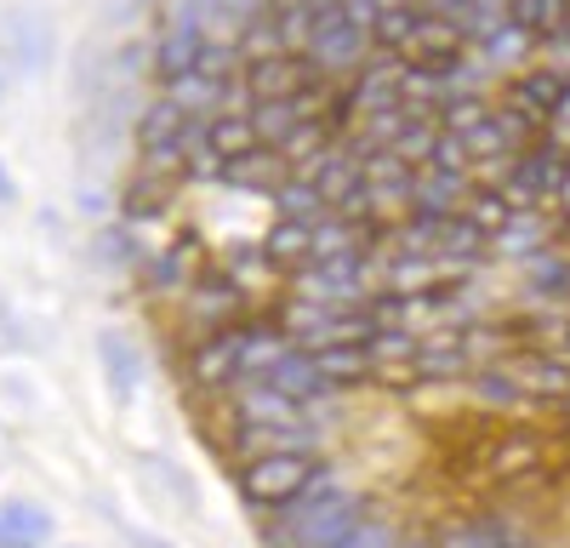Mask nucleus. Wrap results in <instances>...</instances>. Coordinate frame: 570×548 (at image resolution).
<instances>
[{
  "instance_id": "nucleus-1",
  "label": "nucleus",
  "mask_w": 570,
  "mask_h": 548,
  "mask_svg": "<svg viewBox=\"0 0 570 548\" xmlns=\"http://www.w3.org/2000/svg\"><path fill=\"white\" fill-rule=\"evenodd\" d=\"M365 515H371V497L343 486V474L325 463L303 497H292L285 509L263 515V548H331Z\"/></svg>"
},
{
  "instance_id": "nucleus-2",
  "label": "nucleus",
  "mask_w": 570,
  "mask_h": 548,
  "mask_svg": "<svg viewBox=\"0 0 570 548\" xmlns=\"http://www.w3.org/2000/svg\"><path fill=\"white\" fill-rule=\"evenodd\" d=\"M325 469L320 451H279V457H252V463L234 469V491H240V502L263 520L274 509H285L292 497H303L314 486V474Z\"/></svg>"
},
{
  "instance_id": "nucleus-3",
  "label": "nucleus",
  "mask_w": 570,
  "mask_h": 548,
  "mask_svg": "<svg viewBox=\"0 0 570 548\" xmlns=\"http://www.w3.org/2000/svg\"><path fill=\"white\" fill-rule=\"evenodd\" d=\"M274 320H279V332L292 337V349H303V354L348 349V343H365L376 332L365 320V309H331V303H303V297H285Z\"/></svg>"
},
{
  "instance_id": "nucleus-4",
  "label": "nucleus",
  "mask_w": 570,
  "mask_h": 548,
  "mask_svg": "<svg viewBox=\"0 0 570 548\" xmlns=\"http://www.w3.org/2000/svg\"><path fill=\"white\" fill-rule=\"evenodd\" d=\"M303 58L314 63L320 80H354V75L376 58V35H371L360 18H348V7H343V12H331V18L314 23Z\"/></svg>"
},
{
  "instance_id": "nucleus-5",
  "label": "nucleus",
  "mask_w": 570,
  "mask_h": 548,
  "mask_svg": "<svg viewBox=\"0 0 570 548\" xmlns=\"http://www.w3.org/2000/svg\"><path fill=\"white\" fill-rule=\"evenodd\" d=\"M246 320H252V314H246ZM246 320H234V326L206 332V337L188 343V354H183V383H188V389L223 394V389L240 383V372H246Z\"/></svg>"
},
{
  "instance_id": "nucleus-6",
  "label": "nucleus",
  "mask_w": 570,
  "mask_h": 548,
  "mask_svg": "<svg viewBox=\"0 0 570 548\" xmlns=\"http://www.w3.org/2000/svg\"><path fill=\"white\" fill-rule=\"evenodd\" d=\"M480 474L485 486H502V491H531L548 480V440L537 429H508L497 434L485 451H480Z\"/></svg>"
},
{
  "instance_id": "nucleus-7",
  "label": "nucleus",
  "mask_w": 570,
  "mask_h": 548,
  "mask_svg": "<svg viewBox=\"0 0 570 548\" xmlns=\"http://www.w3.org/2000/svg\"><path fill=\"white\" fill-rule=\"evenodd\" d=\"M177 303H183L188 320H200L206 332H223V326H234V320L252 314V292L234 281L228 268H217V263H206L195 281H188V292H183Z\"/></svg>"
},
{
  "instance_id": "nucleus-8",
  "label": "nucleus",
  "mask_w": 570,
  "mask_h": 548,
  "mask_svg": "<svg viewBox=\"0 0 570 548\" xmlns=\"http://www.w3.org/2000/svg\"><path fill=\"white\" fill-rule=\"evenodd\" d=\"M325 86L314 75V63L303 52H279V58H263V63H246L240 69V91L246 104H274V98H303V91Z\"/></svg>"
},
{
  "instance_id": "nucleus-9",
  "label": "nucleus",
  "mask_w": 570,
  "mask_h": 548,
  "mask_svg": "<svg viewBox=\"0 0 570 548\" xmlns=\"http://www.w3.org/2000/svg\"><path fill=\"white\" fill-rule=\"evenodd\" d=\"M206 268V257H200V241L195 235H183V241H171L160 257H149L137 268V292L142 297H183L188 292V281Z\"/></svg>"
},
{
  "instance_id": "nucleus-10",
  "label": "nucleus",
  "mask_w": 570,
  "mask_h": 548,
  "mask_svg": "<svg viewBox=\"0 0 570 548\" xmlns=\"http://www.w3.org/2000/svg\"><path fill=\"white\" fill-rule=\"evenodd\" d=\"M0 40H7L12 69H23V75H40L52 63V18L35 12V7H12L0 18Z\"/></svg>"
},
{
  "instance_id": "nucleus-11",
  "label": "nucleus",
  "mask_w": 570,
  "mask_h": 548,
  "mask_svg": "<svg viewBox=\"0 0 570 548\" xmlns=\"http://www.w3.org/2000/svg\"><path fill=\"white\" fill-rule=\"evenodd\" d=\"M234 463H252V457H279V451H320V429L314 423H246V429H228Z\"/></svg>"
},
{
  "instance_id": "nucleus-12",
  "label": "nucleus",
  "mask_w": 570,
  "mask_h": 548,
  "mask_svg": "<svg viewBox=\"0 0 570 548\" xmlns=\"http://www.w3.org/2000/svg\"><path fill=\"white\" fill-rule=\"evenodd\" d=\"M206 40H212V29H206L200 18H171V23L160 29V40H155V75H160L166 86L183 80V75H195L200 58H206Z\"/></svg>"
},
{
  "instance_id": "nucleus-13",
  "label": "nucleus",
  "mask_w": 570,
  "mask_h": 548,
  "mask_svg": "<svg viewBox=\"0 0 570 548\" xmlns=\"http://www.w3.org/2000/svg\"><path fill=\"white\" fill-rule=\"evenodd\" d=\"M348 104L354 115H383V109H400L405 104V63L389 58V52H376L354 80H348Z\"/></svg>"
},
{
  "instance_id": "nucleus-14",
  "label": "nucleus",
  "mask_w": 570,
  "mask_h": 548,
  "mask_svg": "<svg viewBox=\"0 0 570 548\" xmlns=\"http://www.w3.org/2000/svg\"><path fill=\"white\" fill-rule=\"evenodd\" d=\"M297 172L285 166V155L279 149H252V155H240V160H223V189H240V195H274L279 183H292Z\"/></svg>"
},
{
  "instance_id": "nucleus-15",
  "label": "nucleus",
  "mask_w": 570,
  "mask_h": 548,
  "mask_svg": "<svg viewBox=\"0 0 570 548\" xmlns=\"http://www.w3.org/2000/svg\"><path fill=\"white\" fill-rule=\"evenodd\" d=\"M564 86H570V80H564L559 69L537 63V69H525V75H513V86L502 91V104H508V109H519V115H531V120L542 126V120H548V109L564 98Z\"/></svg>"
},
{
  "instance_id": "nucleus-16",
  "label": "nucleus",
  "mask_w": 570,
  "mask_h": 548,
  "mask_svg": "<svg viewBox=\"0 0 570 548\" xmlns=\"http://www.w3.org/2000/svg\"><path fill=\"white\" fill-rule=\"evenodd\" d=\"M502 372L525 389L531 400H537V394L570 400V360H564V354H513V360H502Z\"/></svg>"
},
{
  "instance_id": "nucleus-17",
  "label": "nucleus",
  "mask_w": 570,
  "mask_h": 548,
  "mask_svg": "<svg viewBox=\"0 0 570 548\" xmlns=\"http://www.w3.org/2000/svg\"><path fill=\"white\" fill-rule=\"evenodd\" d=\"M98 360H104L109 394L126 405V400L137 394V383H142V354H137V343H131L126 332H98Z\"/></svg>"
},
{
  "instance_id": "nucleus-18",
  "label": "nucleus",
  "mask_w": 570,
  "mask_h": 548,
  "mask_svg": "<svg viewBox=\"0 0 570 548\" xmlns=\"http://www.w3.org/2000/svg\"><path fill=\"white\" fill-rule=\"evenodd\" d=\"M183 126H188V115L166 98V91H160V98L149 104V109H142L137 115V155H160V149H183ZM188 160V155H183Z\"/></svg>"
},
{
  "instance_id": "nucleus-19",
  "label": "nucleus",
  "mask_w": 570,
  "mask_h": 548,
  "mask_svg": "<svg viewBox=\"0 0 570 548\" xmlns=\"http://www.w3.org/2000/svg\"><path fill=\"white\" fill-rule=\"evenodd\" d=\"M206 149H212L217 160H240V155L263 149L257 131H252V115H246V109H217V115H206Z\"/></svg>"
},
{
  "instance_id": "nucleus-20",
  "label": "nucleus",
  "mask_w": 570,
  "mask_h": 548,
  "mask_svg": "<svg viewBox=\"0 0 570 548\" xmlns=\"http://www.w3.org/2000/svg\"><path fill=\"white\" fill-rule=\"evenodd\" d=\"M553 246V228H548V217L542 212H513L508 223H502V235L491 241V252H502V257H542Z\"/></svg>"
},
{
  "instance_id": "nucleus-21",
  "label": "nucleus",
  "mask_w": 570,
  "mask_h": 548,
  "mask_svg": "<svg viewBox=\"0 0 570 548\" xmlns=\"http://www.w3.org/2000/svg\"><path fill=\"white\" fill-rule=\"evenodd\" d=\"M177 189H183V183H166V177L137 172V177L126 183V195H120V223H149V217H160V212L177 200Z\"/></svg>"
},
{
  "instance_id": "nucleus-22",
  "label": "nucleus",
  "mask_w": 570,
  "mask_h": 548,
  "mask_svg": "<svg viewBox=\"0 0 570 548\" xmlns=\"http://www.w3.org/2000/svg\"><path fill=\"white\" fill-rule=\"evenodd\" d=\"M491 98H480V91H445V98L434 104V126L451 131V137H468V131H480L491 120Z\"/></svg>"
},
{
  "instance_id": "nucleus-23",
  "label": "nucleus",
  "mask_w": 570,
  "mask_h": 548,
  "mask_svg": "<svg viewBox=\"0 0 570 548\" xmlns=\"http://www.w3.org/2000/svg\"><path fill=\"white\" fill-rule=\"evenodd\" d=\"M279 52H285V35H279V23H274V7L234 29V58H240V69H246V63H263V58H279Z\"/></svg>"
},
{
  "instance_id": "nucleus-24",
  "label": "nucleus",
  "mask_w": 570,
  "mask_h": 548,
  "mask_svg": "<svg viewBox=\"0 0 570 548\" xmlns=\"http://www.w3.org/2000/svg\"><path fill=\"white\" fill-rule=\"evenodd\" d=\"M0 526H7L18 542H29V548H40L46 537L58 531V520L46 515L40 502H29V497H7V502H0Z\"/></svg>"
},
{
  "instance_id": "nucleus-25",
  "label": "nucleus",
  "mask_w": 570,
  "mask_h": 548,
  "mask_svg": "<svg viewBox=\"0 0 570 548\" xmlns=\"http://www.w3.org/2000/svg\"><path fill=\"white\" fill-rule=\"evenodd\" d=\"M508 23L525 29L531 40H548V35H559V29L570 23V0H513Z\"/></svg>"
},
{
  "instance_id": "nucleus-26",
  "label": "nucleus",
  "mask_w": 570,
  "mask_h": 548,
  "mask_svg": "<svg viewBox=\"0 0 570 548\" xmlns=\"http://www.w3.org/2000/svg\"><path fill=\"white\" fill-rule=\"evenodd\" d=\"M314 365L337 383L343 394L354 389V383H371V354H365V343H348V349H320L314 354Z\"/></svg>"
},
{
  "instance_id": "nucleus-27",
  "label": "nucleus",
  "mask_w": 570,
  "mask_h": 548,
  "mask_svg": "<svg viewBox=\"0 0 570 548\" xmlns=\"http://www.w3.org/2000/svg\"><path fill=\"white\" fill-rule=\"evenodd\" d=\"M268 206H274V217H285V223H320V217H325L320 189H314V183H303V177L279 183V189L268 195Z\"/></svg>"
},
{
  "instance_id": "nucleus-28",
  "label": "nucleus",
  "mask_w": 570,
  "mask_h": 548,
  "mask_svg": "<svg viewBox=\"0 0 570 548\" xmlns=\"http://www.w3.org/2000/svg\"><path fill=\"white\" fill-rule=\"evenodd\" d=\"M525 52H531V35H525V29H513L508 18H502V23H491V29L480 35V58H485V63H497V69H513Z\"/></svg>"
},
{
  "instance_id": "nucleus-29",
  "label": "nucleus",
  "mask_w": 570,
  "mask_h": 548,
  "mask_svg": "<svg viewBox=\"0 0 570 548\" xmlns=\"http://www.w3.org/2000/svg\"><path fill=\"white\" fill-rule=\"evenodd\" d=\"M462 217H468V223H480L485 235L497 241V235H502V223L513 217V206L502 200V189H485V183H473L468 200H462Z\"/></svg>"
},
{
  "instance_id": "nucleus-30",
  "label": "nucleus",
  "mask_w": 570,
  "mask_h": 548,
  "mask_svg": "<svg viewBox=\"0 0 570 548\" xmlns=\"http://www.w3.org/2000/svg\"><path fill=\"white\" fill-rule=\"evenodd\" d=\"M468 383L480 389V400H491V405H525V400H531L525 389H519V383L502 372V360H491V365H473Z\"/></svg>"
},
{
  "instance_id": "nucleus-31",
  "label": "nucleus",
  "mask_w": 570,
  "mask_h": 548,
  "mask_svg": "<svg viewBox=\"0 0 570 548\" xmlns=\"http://www.w3.org/2000/svg\"><path fill=\"white\" fill-rule=\"evenodd\" d=\"M422 172H445V177H473V155H468V144H462V137L440 131V137H434V149H428V166H422Z\"/></svg>"
},
{
  "instance_id": "nucleus-32",
  "label": "nucleus",
  "mask_w": 570,
  "mask_h": 548,
  "mask_svg": "<svg viewBox=\"0 0 570 548\" xmlns=\"http://www.w3.org/2000/svg\"><path fill=\"white\" fill-rule=\"evenodd\" d=\"M394 542H400V531H394V520L371 509V515H365V520H360L354 531H343V537H337V542H331V548H394Z\"/></svg>"
},
{
  "instance_id": "nucleus-33",
  "label": "nucleus",
  "mask_w": 570,
  "mask_h": 548,
  "mask_svg": "<svg viewBox=\"0 0 570 548\" xmlns=\"http://www.w3.org/2000/svg\"><path fill=\"white\" fill-rule=\"evenodd\" d=\"M531 292L564 297V292H570V263H564V257H531Z\"/></svg>"
},
{
  "instance_id": "nucleus-34",
  "label": "nucleus",
  "mask_w": 570,
  "mask_h": 548,
  "mask_svg": "<svg viewBox=\"0 0 570 548\" xmlns=\"http://www.w3.org/2000/svg\"><path fill=\"white\" fill-rule=\"evenodd\" d=\"M542 137H548L553 149H564V155H570V86H564V98L548 109V120H542Z\"/></svg>"
},
{
  "instance_id": "nucleus-35",
  "label": "nucleus",
  "mask_w": 570,
  "mask_h": 548,
  "mask_svg": "<svg viewBox=\"0 0 570 548\" xmlns=\"http://www.w3.org/2000/svg\"><path fill=\"white\" fill-rule=\"evenodd\" d=\"M104 252H109L115 263H131V268H137L142 252H137V241H131V223H109V228H104Z\"/></svg>"
},
{
  "instance_id": "nucleus-36",
  "label": "nucleus",
  "mask_w": 570,
  "mask_h": 548,
  "mask_svg": "<svg viewBox=\"0 0 570 548\" xmlns=\"http://www.w3.org/2000/svg\"><path fill=\"white\" fill-rule=\"evenodd\" d=\"M12 200H18V183H12L7 166H0V206H12Z\"/></svg>"
},
{
  "instance_id": "nucleus-37",
  "label": "nucleus",
  "mask_w": 570,
  "mask_h": 548,
  "mask_svg": "<svg viewBox=\"0 0 570 548\" xmlns=\"http://www.w3.org/2000/svg\"><path fill=\"white\" fill-rule=\"evenodd\" d=\"M0 548H29V542H18V537H12L7 526H0Z\"/></svg>"
},
{
  "instance_id": "nucleus-38",
  "label": "nucleus",
  "mask_w": 570,
  "mask_h": 548,
  "mask_svg": "<svg viewBox=\"0 0 570 548\" xmlns=\"http://www.w3.org/2000/svg\"><path fill=\"white\" fill-rule=\"evenodd\" d=\"M0 332H7V337H12V343H18V332H12V326H7V309H0Z\"/></svg>"
},
{
  "instance_id": "nucleus-39",
  "label": "nucleus",
  "mask_w": 570,
  "mask_h": 548,
  "mask_svg": "<svg viewBox=\"0 0 570 548\" xmlns=\"http://www.w3.org/2000/svg\"><path fill=\"white\" fill-rule=\"evenodd\" d=\"M142 548H171V542H160V537H149V542H142Z\"/></svg>"
},
{
  "instance_id": "nucleus-40",
  "label": "nucleus",
  "mask_w": 570,
  "mask_h": 548,
  "mask_svg": "<svg viewBox=\"0 0 570 548\" xmlns=\"http://www.w3.org/2000/svg\"><path fill=\"white\" fill-rule=\"evenodd\" d=\"M0 104H7V75H0Z\"/></svg>"
},
{
  "instance_id": "nucleus-41",
  "label": "nucleus",
  "mask_w": 570,
  "mask_h": 548,
  "mask_svg": "<svg viewBox=\"0 0 570 548\" xmlns=\"http://www.w3.org/2000/svg\"><path fill=\"white\" fill-rule=\"evenodd\" d=\"M564 160H570V155H564Z\"/></svg>"
}]
</instances>
